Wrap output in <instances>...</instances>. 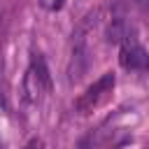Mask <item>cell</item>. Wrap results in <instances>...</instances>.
I'll use <instances>...</instances> for the list:
<instances>
[{"instance_id":"obj_1","label":"cell","mask_w":149,"mask_h":149,"mask_svg":"<svg viewBox=\"0 0 149 149\" xmlns=\"http://www.w3.org/2000/svg\"><path fill=\"white\" fill-rule=\"evenodd\" d=\"M95 19H98V12L88 14L79 23L74 35H72V56H70V70H68L70 81H77L88 68V42H86V35H88L91 26H95Z\"/></svg>"},{"instance_id":"obj_2","label":"cell","mask_w":149,"mask_h":149,"mask_svg":"<svg viewBox=\"0 0 149 149\" xmlns=\"http://www.w3.org/2000/svg\"><path fill=\"white\" fill-rule=\"evenodd\" d=\"M114 72H105L98 81H93L77 100H74V109L79 112V114H86V112H91L107 93H112V88H114Z\"/></svg>"},{"instance_id":"obj_3","label":"cell","mask_w":149,"mask_h":149,"mask_svg":"<svg viewBox=\"0 0 149 149\" xmlns=\"http://www.w3.org/2000/svg\"><path fill=\"white\" fill-rule=\"evenodd\" d=\"M121 65L126 70H147L149 68V54L135 42V37L130 35L123 44H121V56H119Z\"/></svg>"},{"instance_id":"obj_4","label":"cell","mask_w":149,"mask_h":149,"mask_svg":"<svg viewBox=\"0 0 149 149\" xmlns=\"http://www.w3.org/2000/svg\"><path fill=\"white\" fill-rule=\"evenodd\" d=\"M42 91H47L44 81H42V79L35 74V70L28 65V70H26V77H23V95H26V100H28V102H37Z\"/></svg>"},{"instance_id":"obj_5","label":"cell","mask_w":149,"mask_h":149,"mask_svg":"<svg viewBox=\"0 0 149 149\" xmlns=\"http://www.w3.org/2000/svg\"><path fill=\"white\" fill-rule=\"evenodd\" d=\"M128 37H130V30H128L126 21H123V19H114L112 26H109V30H107V42H112V44H123Z\"/></svg>"},{"instance_id":"obj_6","label":"cell","mask_w":149,"mask_h":149,"mask_svg":"<svg viewBox=\"0 0 149 149\" xmlns=\"http://www.w3.org/2000/svg\"><path fill=\"white\" fill-rule=\"evenodd\" d=\"M40 2H42V7H44V9L56 12V9H61V7H63V2H65V0H40Z\"/></svg>"},{"instance_id":"obj_7","label":"cell","mask_w":149,"mask_h":149,"mask_svg":"<svg viewBox=\"0 0 149 149\" xmlns=\"http://www.w3.org/2000/svg\"><path fill=\"white\" fill-rule=\"evenodd\" d=\"M26 149H44V147H42V142H40V140H30V142L26 144Z\"/></svg>"}]
</instances>
